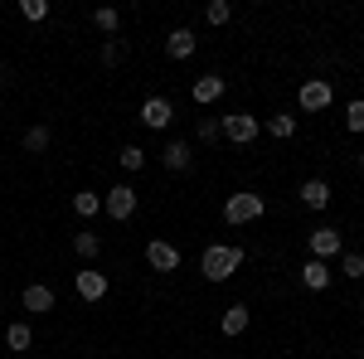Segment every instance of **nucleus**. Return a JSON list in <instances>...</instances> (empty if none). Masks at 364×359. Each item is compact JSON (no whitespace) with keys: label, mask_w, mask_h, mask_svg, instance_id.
I'll use <instances>...</instances> for the list:
<instances>
[{"label":"nucleus","mask_w":364,"mask_h":359,"mask_svg":"<svg viewBox=\"0 0 364 359\" xmlns=\"http://www.w3.org/2000/svg\"><path fill=\"white\" fill-rule=\"evenodd\" d=\"M204 20H209V25H228V20H233V5H228V0H209V5H204Z\"/></svg>","instance_id":"obj_21"},{"label":"nucleus","mask_w":364,"mask_h":359,"mask_svg":"<svg viewBox=\"0 0 364 359\" xmlns=\"http://www.w3.org/2000/svg\"><path fill=\"white\" fill-rule=\"evenodd\" d=\"M92 25L102 29V34H117V25H122V15H117L112 5H102V10H92Z\"/></svg>","instance_id":"obj_22"},{"label":"nucleus","mask_w":364,"mask_h":359,"mask_svg":"<svg viewBox=\"0 0 364 359\" xmlns=\"http://www.w3.org/2000/svg\"><path fill=\"white\" fill-rule=\"evenodd\" d=\"M331 97H336V87L326 83V78H306V83H301V92H296L301 112H326V107H331Z\"/></svg>","instance_id":"obj_5"},{"label":"nucleus","mask_w":364,"mask_h":359,"mask_svg":"<svg viewBox=\"0 0 364 359\" xmlns=\"http://www.w3.org/2000/svg\"><path fill=\"white\" fill-rule=\"evenodd\" d=\"M301 204H306V209H326V204H331V185H326V180H306V185H301Z\"/></svg>","instance_id":"obj_15"},{"label":"nucleus","mask_w":364,"mask_h":359,"mask_svg":"<svg viewBox=\"0 0 364 359\" xmlns=\"http://www.w3.org/2000/svg\"><path fill=\"white\" fill-rule=\"evenodd\" d=\"M20 15L34 20V25H39V20H49V0H20Z\"/></svg>","instance_id":"obj_26"},{"label":"nucleus","mask_w":364,"mask_h":359,"mask_svg":"<svg viewBox=\"0 0 364 359\" xmlns=\"http://www.w3.org/2000/svg\"><path fill=\"white\" fill-rule=\"evenodd\" d=\"M122 58H127V44H122V39H102V63L112 68V63H122Z\"/></svg>","instance_id":"obj_27"},{"label":"nucleus","mask_w":364,"mask_h":359,"mask_svg":"<svg viewBox=\"0 0 364 359\" xmlns=\"http://www.w3.org/2000/svg\"><path fill=\"white\" fill-rule=\"evenodd\" d=\"M146 262H151L156 272H175V267H180V248H175V243H161V238H151V243H146Z\"/></svg>","instance_id":"obj_7"},{"label":"nucleus","mask_w":364,"mask_h":359,"mask_svg":"<svg viewBox=\"0 0 364 359\" xmlns=\"http://www.w3.org/2000/svg\"><path fill=\"white\" fill-rule=\"evenodd\" d=\"M25 311H34V316H44V311H54V286H44V282H34V286H25Z\"/></svg>","instance_id":"obj_10"},{"label":"nucleus","mask_w":364,"mask_h":359,"mask_svg":"<svg viewBox=\"0 0 364 359\" xmlns=\"http://www.w3.org/2000/svg\"><path fill=\"white\" fill-rule=\"evenodd\" d=\"M336 252H345V238H340V228H316L311 233V257H336Z\"/></svg>","instance_id":"obj_8"},{"label":"nucleus","mask_w":364,"mask_h":359,"mask_svg":"<svg viewBox=\"0 0 364 359\" xmlns=\"http://www.w3.org/2000/svg\"><path fill=\"white\" fill-rule=\"evenodd\" d=\"M73 209H78V219H92V214H102V194L78 190V194H73Z\"/></svg>","instance_id":"obj_18"},{"label":"nucleus","mask_w":364,"mask_h":359,"mask_svg":"<svg viewBox=\"0 0 364 359\" xmlns=\"http://www.w3.org/2000/svg\"><path fill=\"white\" fill-rule=\"evenodd\" d=\"M219 127H224V136L233 141V146H252V141H257V132H262V122H257L252 112H233V117H224Z\"/></svg>","instance_id":"obj_3"},{"label":"nucleus","mask_w":364,"mask_h":359,"mask_svg":"<svg viewBox=\"0 0 364 359\" xmlns=\"http://www.w3.org/2000/svg\"><path fill=\"white\" fill-rule=\"evenodd\" d=\"M78 296H83V301H102V296H107V277L102 272H78Z\"/></svg>","instance_id":"obj_14"},{"label":"nucleus","mask_w":364,"mask_h":359,"mask_svg":"<svg viewBox=\"0 0 364 359\" xmlns=\"http://www.w3.org/2000/svg\"><path fill=\"white\" fill-rule=\"evenodd\" d=\"M340 272L350 277V282H355V277H364V252H345V267H340Z\"/></svg>","instance_id":"obj_28"},{"label":"nucleus","mask_w":364,"mask_h":359,"mask_svg":"<svg viewBox=\"0 0 364 359\" xmlns=\"http://www.w3.org/2000/svg\"><path fill=\"white\" fill-rule=\"evenodd\" d=\"M117 161H122V170H141V166H146V151H141V146H122Z\"/></svg>","instance_id":"obj_24"},{"label":"nucleus","mask_w":364,"mask_h":359,"mask_svg":"<svg viewBox=\"0 0 364 359\" xmlns=\"http://www.w3.org/2000/svg\"><path fill=\"white\" fill-rule=\"evenodd\" d=\"M331 267H326V262H321V257H306V267H301V286H311V291H326V286H331Z\"/></svg>","instance_id":"obj_12"},{"label":"nucleus","mask_w":364,"mask_h":359,"mask_svg":"<svg viewBox=\"0 0 364 359\" xmlns=\"http://www.w3.org/2000/svg\"><path fill=\"white\" fill-rule=\"evenodd\" d=\"M345 127H350L355 136H360V132H364V97H355V102L345 107Z\"/></svg>","instance_id":"obj_25"},{"label":"nucleus","mask_w":364,"mask_h":359,"mask_svg":"<svg viewBox=\"0 0 364 359\" xmlns=\"http://www.w3.org/2000/svg\"><path fill=\"white\" fill-rule=\"evenodd\" d=\"M29 345H34V331H29L25 321H15V326L5 331V350H15V355H25Z\"/></svg>","instance_id":"obj_17"},{"label":"nucleus","mask_w":364,"mask_h":359,"mask_svg":"<svg viewBox=\"0 0 364 359\" xmlns=\"http://www.w3.org/2000/svg\"><path fill=\"white\" fill-rule=\"evenodd\" d=\"M360 311H364V301H360Z\"/></svg>","instance_id":"obj_31"},{"label":"nucleus","mask_w":364,"mask_h":359,"mask_svg":"<svg viewBox=\"0 0 364 359\" xmlns=\"http://www.w3.org/2000/svg\"><path fill=\"white\" fill-rule=\"evenodd\" d=\"M195 44H199L195 29H185V25L166 34V54H170V58H190V54H195Z\"/></svg>","instance_id":"obj_9"},{"label":"nucleus","mask_w":364,"mask_h":359,"mask_svg":"<svg viewBox=\"0 0 364 359\" xmlns=\"http://www.w3.org/2000/svg\"><path fill=\"white\" fill-rule=\"evenodd\" d=\"M219 331L224 335H243L248 331V306H228L224 316H219Z\"/></svg>","instance_id":"obj_16"},{"label":"nucleus","mask_w":364,"mask_h":359,"mask_svg":"<svg viewBox=\"0 0 364 359\" xmlns=\"http://www.w3.org/2000/svg\"><path fill=\"white\" fill-rule=\"evenodd\" d=\"M102 214H107V219H132V214H136V190H132V185H112V190L102 194Z\"/></svg>","instance_id":"obj_4"},{"label":"nucleus","mask_w":364,"mask_h":359,"mask_svg":"<svg viewBox=\"0 0 364 359\" xmlns=\"http://www.w3.org/2000/svg\"><path fill=\"white\" fill-rule=\"evenodd\" d=\"M267 132H272L277 141L296 136V117H291V112H277V117H267Z\"/></svg>","instance_id":"obj_20"},{"label":"nucleus","mask_w":364,"mask_h":359,"mask_svg":"<svg viewBox=\"0 0 364 359\" xmlns=\"http://www.w3.org/2000/svg\"><path fill=\"white\" fill-rule=\"evenodd\" d=\"M170 122H175V107H170V97H146V102H141V127H151V132H166Z\"/></svg>","instance_id":"obj_6"},{"label":"nucleus","mask_w":364,"mask_h":359,"mask_svg":"<svg viewBox=\"0 0 364 359\" xmlns=\"http://www.w3.org/2000/svg\"><path fill=\"white\" fill-rule=\"evenodd\" d=\"M262 209H267V199L252 194V190H238V194H228V199H224V219L228 223H257V219H262Z\"/></svg>","instance_id":"obj_2"},{"label":"nucleus","mask_w":364,"mask_h":359,"mask_svg":"<svg viewBox=\"0 0 364 359\" xmlns=\"http://www.w3.org/2000/svg\"><path fill=\"white\" fill-rule=\"evenodd\" d=\"M73 252H78L83 262H92V257L102 252V238H97V233H73Z\"/></svg>","instance_id":"obj_19"},{"label":"nucleus","mask_w":364,"mask_h":359,"mask_svg":"<svg viewBox=\"0 0 364 359\" xmlns=\"http://www.w3.org/2000/svg\"><path fill=\"white\" fill-rule=\"evenodd\" d=\"M25 151H34V156H39V151H49V127H44V122L25 132Z\"/></svg>","instance_id":"obj_23"},{"label":"nucleus","mask_w":364,"mask_h":359,"mask_svg":"<svg viewBox=\"0 0 364 359\" xmlns=\"http://www.w3.org/2000/svg\"><path fill=\"white\" fill-rule=\"evenodd\" d=\"M360 170H364V151H360Z\"/></svg>","instance_id":"obj_30"},{"label":"nucleus","mask_w":364,"mask_h":359,"mask_svg":"<svg viewBox=\"0 0 364 359\" xmlns=\"http://www.w3.org/2000/svg\"><path fill=\"white\" fill-rule=\"evenodd\" d=\"M161 161H166L170 170H190V166H195V146H190V141H170Z\"/></svg>","instance_id":"obj_13"},{"label":"nucleus","mask_w":364,"mask_h":359,"mask_svg":"<svg viewBox=\"0 0 364 359\" xmlns=\"http://www.w3.org/2000/svg\"><path fill=\"white\" fill-rule=\"evenodd\" d=\"M219 136H224V127H219L214 117H204V122H199V141H219Z\"/></svg>","instance_id":"obj_29"},{"label":"nucleus","mask_w":364,"mask_h":359,"mask_svg":"<svg viewBox=\"0 0 364 359\" xmlns=\"http://www.w3.org/2000/svg\"><path fill=\"white\" fill-rule=\"evenodd\" d=\"M224 78H219V73H204V78H195V102L199 107H209V102H219V97H224Z\"/></svg>","instance_id":"obj_11"},{"label":"nucleus","mask_w":364,"mask_h":359,"mask_svg":"<svg viewBox=\"0 0 364 359\" xmlns=\"http://www.w3.org/2000/svg\"><path fill=\"white\" fill-rule=\"evenodd\" d=\"M238 267H243V248H233V243H209L204 257H199V272L209 282H228Z\"/></svg>","instance_id":"obj_1"}]
</instances>
